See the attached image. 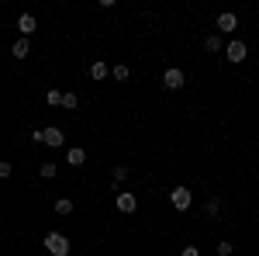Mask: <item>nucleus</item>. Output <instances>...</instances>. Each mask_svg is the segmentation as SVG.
I'll return each mask as SVG.
<instances>
[{
	"label": "nucleus",
	"instance_id": "obj_21",
	"mask_svg": "<svg viewBox=\"0 0 259 256\" xmlns=\"http://www.w3.org/2000/svg\"><path fill=\"white\" fill-rule=\"evenodd\" d=\"M11 173H14V166H11L7 159H0V180H7V177H11Z\"/></svg>",
	"mask_w": 259,
	"mask_h": 256
},
{
	"label": "nucleus",
	"instance_id": "obj_23",
	"mask_svg": "<svg viewBox=\"0 0 259 256\" xmlns=\"http://www.w3.org/2000/svg\"><path fill=\"white\" fill-rule=\"evenodd\" d=\"M180 256H200V249H197V246H187V249H183Z\"/></svg>",
	"mask_w": 259,
	"mask_h": 256
},
{
	"label": "nucleus",
	"instance_id": "obj_17",
	"mask_svg": "<svg viewBox=\"0 0 259 256\" xmlns=\"http://www.w3.org/2000/svg\"><path fill=\"white\" fill-rule=\"evenodd\" d=\"M38 173H41L45 180H52L56 173H59V166H56V163H41V166H38Z\"/></svg>",
	"mask_w": 259,
	"mask_h": 256
},
{
	"label": "nucleus",
	"instance_id": "obj_11",
	"mask_svg": "<svg viewBox=\"0 0 259 256\" xmlns=\"http://www.w3.org/2000/svg\"><path fill=\"white\" fill-rule=\"evenodd\" d=\"M73 208H76V204H73L69 197H56V215L69 218V215H73Z\"/></svg>",
	"mask_w": 259,
	"mask_h": 256
},
{
	"label": "nucleus",
	"instance_id": "obj_18",
	"mask_svg": "<svg viewBox=\"0 0 259 256\" xmlns=\"http://www.w3.org/2000/svg\"><path fill=\"white\" fill-rule=\"evenodd\" d=\"M62 107H66V111H76V107H80V97H76V94H62Z\"/></svg>",
	"mask_w": 259,
	"mask_h": 256
},
{
	"label": "nucleus",
	"instance_id": "obj_2",
	"mask_svg": "<svg viewBox=\"0 0 259 256\" xmlns=\"http://www.w3.org/2000/svg\"><path fill=\"white\" fill-rule=\"evenodd\" d=\"M169 204H173L177 211H190V204H194V191H190V187H183V184L173 187V191H169Z\"/></svg>",
	"mask_w": 259,
	"mask_h": 256
},
{
	"label": "nucleus",
	"instance_id": "obj_1",
	"mask_svg": "<svg viewBox=\"0 0 259 256\" xmlns=\"http://www.w3.org/2000/svg\"><path fill=\"white\" fill-rule=\"evenodd\" d=\"M45 253L49 256H69V239L62 232H45Z\"/></svg>",
	"mask_w": 259,
	"mask_h": 256
},
{
	"label": "nucleus",
	"instance_id": "obj_10",
	"mask_svg": "<svg viewBox=\"0 0 259 256\" xmlns=\"http://www.w3.org/2000/svg\"><path fill=\"white\" fill-rule=\"evenodd\" d=\"M66 163H69V166H83V163H87V149H80V145H73V149L66 153Z\"/></svg>",
	"mask_w": 259,
	"mask_h": 256
},
{
	"label": "nucleus",
	"instance_id": "obj_6",
	"mask_svg": "<svg viewBox=\"0 0 259 256\" xmlns=\"http://www.w3.org/2000/svg\"><path fill=\"white\" fill-rule=\"evenodd\" d=\"M235 28H239V14H235V11H221L218 14V31L221 35H232Z\"/></svg>",
	"mask_w": 259,
	"mask_h": 256
},
{
	"label": "nucleus",
	"instance_id": "obj_5",
	"mask_svg": "<svg viewBox=\"0 0 259 256\" xmlns=\"http://www.w3.org/2000/svg\"><path fill=\"white\" fill-rule=\"evenodd\" d=\"M183 83H187V77H183V69H177V66H169V69L162 73V87H166V90H180Z\"/></svg>",
	"mask_w": 259,
	"mask_h": 256
},
{
	"label": "nucleus",
	"instance_id": "obj_22",
	"mask_svg": "<svg viewBox=\"0 0 259 256\" xmlns=\"http://www.w3.org/2000/svg\"><path fill=\"white\" fill-rule=\"evenodd\" d=\"M124 177H128V166H114V180H118V184H121V180H124Z\"/></svg>",
	"mask_w": 259,
	"mask_h": 256
},
{
	"label": "nucleus",
	"instance_id": "obj_3",
	"mask_svg": "<svg viewBox=\"0 0 259 256\" xmlns=\"http://www.w3.org/2000/svg\"><path fill=\"white\" fill-rule=\"evenodd\" d=\"M245 56H249V42H242V39H235V42H228V49H225V59L228 62H245Z\"/></svg>",
	"mask_w": 259,
	"mask_h": 256
},
{
	"label": "nucleus",
	"instance_id": "obj_9",
	"mask_svg": "<svg viewBox=\"0 0 259 256\" xmlns=\"http://www.w3.org/2000/svg\"><path fill=\"white\" fill-rule=\"evenodd\" d=\"M11 56H14V59H28V56H31V39H18L11 45Z\"/></svg>",
	"mask_w": 259,
	"mask_h": 256
},
{
	"label": "nucleus",
	"instance_id": "obj_14",
	"mask_svg": "<svg viewBox=\"0 0 259 256\" xmlns=\"http://www.w3.org/2000/svg\"><path fill=\"white\" fill-rule=\"evenodd\" d=\"M111 77L118 80V83H124V80L132 77V69H128V66H124V62H118V66H114V69H111Z\"/></svg>",
	"mask_w": 259,
	"mask_h": 256
},
{
	"label": "nucleus",
	"instance_id": "obj_4",
	"mask_svg": "<svg viewBox=\"0 0 259 256\" xmlns=\"http://www.w3.org/2000/svg\"><path fill=\"white\" fill-rule=\"evenodd\" d=\"M114 204H118V211H121V215H132V211H139V194L124 191V194L114 197Z\"/></svg>",
	"mask_w": 259,
	"mask_h": 256
},
{
	"label": "nucleus",
	"instance_id": "obj_16",
	"mask_svg": "<svg viewBox=\"0 0 259 256\" xmlns=\"http://www.w3.org/2000/svg\"><path fill=\"white\" fill-rule=\"evenodd\" d=\"M45 100H49V107H62V90H56V87H52V90L45 94Z\"/></svg>",
	"mask_w": 259,
	"mask_h": 256
},
{
	"label": "nucleus",
	"instance_id": "obj_13",
	"mask_svg": "<svg viewBox=\"0 0 259 256\" xmlns=\"http://www.w3.org/2000/svg\"><path fill=\"white\" fill-rule=\"evenodd\" d=\"M107 73H111V69H107V62H94V66H90V80H107Z\"/></svg>",
	"mask_w": 259,
	"mask_h": 256
},
{
	"label": "nucleus",
	"instance_id": "obj_7",
	"mask_svg": "<svg viewBox=\"0 0 259 256\" xmlns=\"http://www.w3.org/2000/svg\"><path fill=\"white\" fill-rule=\"evenodd\" d=\"M18 31H21V39H31V35L38 31V18H35V14H21L18 18Z\"/></svg>",
	"mask_w": 259,
	"mask_h": 256
},
{
	"label": "nucleus",
	"instance_id": "obj_8",
	"mask_svg": "<svg viewBox=\"0 0 259 256\" xmlns=\"http://www.w3.org/2000/svg\"><path fill=\"white\" fill-rule=\"evenodd\" d=\"M45 145H52V149H62L66 145V132H62L59 125H49L45 128Z\"/></svg>",
	"mask_w": 259,
	"mask_h": 256
},
{
	"label": "nucleus",
	"instance_id": "obj_15",
	"mask_svg": "<svg viewBox=\"0 0 259 256\" xmlns=\"http://www.w3.org/2000/svg\"><path fill=\"white\" fill-rule=\"evenodd\" d=\"M204 49H207V52H221V35H207V39H204Z\"/></svg>",
	"mask_w": 259,
	"mask_h": 256
},
{
	"label": "nucleus",
	"instance_id": "obj_12",
	"mask_svg": "<svg viewBox=\"0 0 259 256\" xmlns=\"http://www.w3.org/2000/svg\"><path fill=\"white\" fill-rule=\"evenodd\" d=\"M218 208H221V197H218V194H211L207 201H204V215H207V218L218 215Z\"/></svg>",
	"mask_w": 259,
	"mask_h": 256
},
{
	"label": "nucleus",
	"instance_id": "obj_19",
	"mask_svg": "<svg viewBox=\"0 0 259 256\" xmlns=\"http://www.w3.org/2000/svg\"><path fill=\"white\" fill-rule=\"evenodd\" d=\"M31 142H35V145H45V128H31Z\"/></svg>",
	"mask_w": 259,
	"mask_h": 256
},
{
	"label": "nucleus",
	"instance_id": "obj_20",
	"mask_svg": "<svg viewBox=\"0 0 259 256\" xmlns=\"http://www.w3.org/2000/svg\"><path fill=\"white\" fill-rule=\"evenodd\" d=\"M235 253V246H232V242H225V239H221L218 242V256H232Z\"/></svg>",
	"mask_w": 259,
	"mask_h": 256
}]
</instances>
